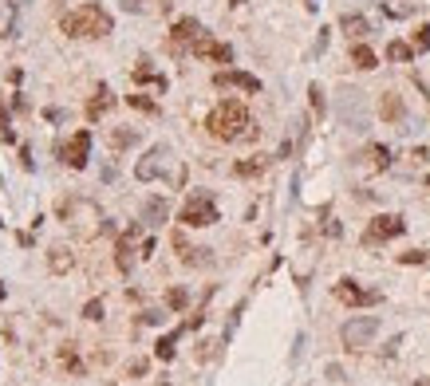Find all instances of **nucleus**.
<instances>
[{
	"mask_svg": "<svg viewBox=\"0 0 430 386\" xmlns=\"http://www.w3.org/2000/svg\"><path fill=\"white\" fill-rule=\"evenodd\" d=\"M206 131L213 134L217 142H237V138H253V119H249L245 103L225 99V103H217V107L209 110Z\"/></svg>",
	"mask_w": 430,
	"mask_h": 386,
	"instance_id": "f257e3e1",
	"label": "nucleus"
},
{
	"mask_svg": "<svg viewBox=\"0 0 430 386\" xmlns=\"http://www.w3.org/2000/svg\"><path fill=\"white\" fill-rule=\"evenodd\" d=\"M60 28L67 32V36H75V40H99V36H107V32L115 28V20H111L107 8H99V4H83V8H75V12L63 16Z\"/></svg>",
	"mask_w": 430,
	"mask_h": 386,
	"instance_id": "f03ea898",
	"label": "nucleus"
},
{
	"mask_svg": "<svg viewBox=\"0 0 430 386\" xmlns=\"http://www.w3.org/2000/svg\"><path fill=\"white\" fill-rule=\"evenodd\" d=\"M178 221H182L185 229H206V225H213V221H217L213 197H209V193H194V197L182 205V217Z\"/></svg>",
	"mask_w": 430,
	"mask_h": 386,
	"instance_id": "7ed1b4c3",
	"label": "nucleus"
},
{
	"mask_svg": "<svg viewBox=\"0 0 430 386\" xmlns=\"http://www.w3.org/2000/svg\"><path fill=\"white\" fill-rule=\"evenodd\" d=\"M375 335H379V319H375V315H359V319H347L344 324V347L347 351L367 347Z\"/></svg>",
	"mask_w": 430,
	"mask_h": 386,
	"instance_id": "20e7f679",
	"label": "nucleus"
},
{
	"mask_svg": "<svg viewBox=\"0 0 430 386\" xmlns=\"http://www.w3.org/2000/svg\"><path fill=\"white\" fill-rule=\"evenodd\" d=\"M336 300L347 303V308H375V303H383V292L359 288L356 280H340L336 284Z\"/></svg>",
	"mask_w": 430,
	"mask_h": 386,
	"instance_id": "39448f33",
	"label": "nucleus"
},
{
	"mask_svg": "<svg viewBox=\"0 0 430 386\" xmlns=\"http://www.w3.org/2000/svg\"><path fill=\"white\" fill-rule=\"evenodd\" d=\"M406 225L403 217H395V213H383V217H375L367 225V233H363V244H383V241H391V237H399Z\"/></svg>",
	"mask_w": 430,
	"mask_h": 386,
	"instance_id": "423d86ee",
	"label": "nucleus"
},
{
	"mask_svg": "<svg viewBox=\"0 0 430 386\" xmlns=\"http://www.w3.org/2000/svg\"><path fill=\"white\" fill-rule=\"evenodd\" d=\"M194 56H201V60H213V63H233V48H229V44H222V40H213V36H206V32H201V36L194 40Z\"/></svg>",
	"mask_w": 430,
	"mask_h": 386,
	"instance_id": "0eeeda50",
	"label": "nucleus"
},
{
	"mask_svg": "<svg viewBox=\"0 0 430 386\" xmlns=\"http://www.w3.org/2000/svg\"><path fill=\"white\" fill-rule=\"evenodd\" d=\"M197 36H201V24H197L194 16L178 20V24H174V32H170V51H174V56H182L185 48H194Z\"/></svg>",
	"mask_w": 430,
	"mask_h": 386,
	"instance_id": "6e6552de",
	"label": "nucleus"
},
{
	"mask_svg": "<svg viewBox=\"0 0 430 386\" xmlns=\"http://www.w3.org/2000/svg\"><path fill=\"white\" fill-rule=\"evenodd\" d=\"M87 150H91V131H79V134H72V142L63 146L60 154H63V162L72 169H83L87 166Z\"/></svg>",
	"mask_w": 430,
	"mask_h": 386,
	"instance_id": "1a4fd4ad",
	"label": "nucleus"
},
{
	"mask_svg": "<svg viewBox=\"0 0 430 386\" xmlns=\"http://www.w3.org/2000/svg\"><path fill=\"white\" fill-rule=\"evenodd\" d=\"M166 158H170V150H166V146H154V150H150V154L135 166V178L138 181H154L162 169H166Z\"/></svg>",
	"mask_w": 430,
	"mask_h": 386,
	"instance_id": "9d476101",
	"label": "nucleus"
},
{
	"mask_svg": "<svg viewBox=\"0 0 430 386\" xmlns=\"http://www.w3.org/2000/svg\"><path fill=\"white\" fill-rule=\"evenodd\" d=\"M213 87H237V91L257 95L261 79H257V75H249V72H217V75H213Z\"/></svg>",
	"mask_w": 430,
	"mask_h": 386,
	"instance_id": "9b49d317",
	"label": "nucleus"
},
{
	"mask_svg": "<svg viewBox=\"0 0 430 386\" xmlns=\"http://www.w3.org/2000/svg\"><path fill=\"white\" fill-rule=\"evenodd\" d=\"M135 237H138V225H131V229L119 237V244H115V265H119V272H131V265H135Z\"/></svg>",
	"mask_w": 430,
	"mask_h": 386,
	"instance_id": "f8f14e48",
	"label": "nucleus"
},
{
	"mask_svg": "<svg viewBox=\"0 0 430 386\" xmlns=\"http://www.w3.org/2000/svg\"><path fill=\"white\" fill-rule=\"evenodd\" d=\"M340 110H344V119L356 126V131H363L367 126V119H363V99H359V91H344L340 95Z\"/></svg>",
	"mask_w": 430,
	"mask_h": 386,
	"instance_id": "ddd939ff",
	"label": "nucleus"
},
{
	"mask_svg": "<svg viewBox=\"0 0 430 386\" xmlns=\"http://www.w3.org/2000/svg\"><path fill=\"white\" fill-rule=\"evenodd\" d=\"M16 12H20V0H4L0 4V36L4 40L16 36Z\"/></svg>",
	"mask_w": 430,
	"mask_h": 386,
	"instance_id": "4468645a",
	"label": "nucleus"
},
{
	"mask_svg": "<svg viewBox=\"0 0 430 386\" xmlns=\"http://www.w3.org/2000/svg\"><path fill=\"white\" fill-rule=\"evenodd\" d=\"M115 107V99H111V91H107V87H99V95L91 99V103H87V119L95 122L99 115H107V110Z\"/></svg>",
	"mask_w": 430,
	"mask_h": 386,
	"instance_id": "2eb2a0df",
	"label": "nucleus"
},
{
	"mask_svg": "<svg viewBox=\"0 0 430 386\" xmlns=\"http://www.w3.org/2000/svg\"><path fill=\"white\" fill-rule=\"evenodd\" d=\"M182 331H190V327L182 324L178 331H170V335H162L158 343H154V355H158L162 362H170V359H174V343H178V335H182Z\"/></svg>",
	"mask_w": 430,
	"mask_h": 386,
	"instance_id": "dca6fc26",
	"label": "nucleus"
},
{
	"mask_svg": "<svg viewBox=\"0 0 430 386\" xmlns=\"http://www.w3.org/2000/svg\"><path fill=\"white\" fill-rule=\"evenodd\" d=\"M265 166H269V158H245V162L233 166V174L237 178H253V174H265Z\"/></svg>",
	"mask_w": 430,
	"mask_h": 386,
	"instance_id": "f3484780",
	"label": "nucleus"
},
{
	"mask_svg": "<svg viewBox=\"0 0 430 386\" xmlns=\"http://www.w3.org/2000/svg\"><path fill=\"white\" fill-rule=\"evenodd\" d=\"M135 83H154V87H158V91H166V75L150 72V67H147V60H142V63H138V67H135Z\"/></svg>",
	"mask_w": 430,
	"mask_h": 386,
	"instance_id": "a211bd4d",
	"label": "nucleus"
},
{
	"mask_svg": "<svg viewBox=\"0 0 430 386\" xmlns=\"http://www.w3.org/2000/svg\"><path fill=\"white\" fill-rule=\"evenodd\" d=\"M352 63H356L359 72H371V67H375V51H371L367 44H356V48H352Z\"/></svg>",
	"mask_w": 430,
	"mask_h": 386,
	"instance_id": "6ab92c4d",
	"label": "nucleus"
},
{
	"mask_svg": "<svg viewBox=\"0 0 430 386\" xmlns=\"http://www.w3.org/2000/svg\"><path fill=\"white\" fill-rule=\"evenodd\" d=\"M142 217H147V225H162V221H166V201H162V197H150L147 209H142Z\"/></svg>",
	"mask_w": 430,
	"mask_h": 386,
	"instance_id": "aec40b11",
	"label": "nucleus"
},
{
	"mask_svg": "<svg viewBox=\"0 0 430 386\" xmlns=\"http://www.w3.org/2000/svg\"><path fill=\"white\" fill-rule=\"evenodd\" d=\"M383 119H391V122H399L403 119V103H399V95H391V91H387V95H383Z\"/></svg>",
	"mask_w": 430,
	"mask_h": 386,
	"instance_id": "412c9836",
	"label": "nucleus"
},
{
	"mask_svg": "<svg viewBox=\"0 0 430 386\" xmlns=\"http://www.w3.org/2000/svg\"><path fill=\"white\" fill-rule=\"evenodd\" d=\"M411 56H415V48H411V44H403V40H391V44H387V60L406 63Z\"/></svg>",
	"mask_w": 430,
	"mask_h": 386,
	"instance_id": "4be33fe9",
	"label": "nucleus"
},
{
	"mask_svg": "<svg viewBox=\"0 0 430 386\" xmlns=\"http://www.w3.org/2000/svg\"><path fill=\"white\" fill-rule=\"evenodd\" d=\"M344 32H347V36H356V40H363L371 28H367V20H363V16H344Z\"/></svg>",
	"mask_w": 430,
	"mask_h": 386,
	"instance_id": "5701e85b",
	"label": "nucleus"
},
{
	"mask_svg": "<svg viewBox=\"0 0 430 386\" xmlns=\"http://www.w3.org/2000/svg\"><path fill=\"white\" fill-rule=\"evenodd\" d=\"M367 158H371V169L391 166V150H387V146H367Z\"/></svg>",
	"mask_w": 430,
	"mask_h": 386,
	"instance_id": "b1692460",
	"label": "nucleus"
},
{
	"mask_svg": "<svg viewBox=\"0 0 430 386\" xmlns=\"http://www.w3.org/2000/svg\"><path fill=\"white\" fill-rule=\"evenodd\" d=\"M185 303H190V292H185V288H170V292H166V308H170V312H185Z\"/></svg>",
	"mask_w": 430,
	"mask_h": 386,
	"instance_id": "393cba45",
	"label": "nucleus"
},
{
	"mask_svg": "<svg viewBox=\"0 0 430 386\" xmlns=\"http://www.w3.org/2000/svg\"><path fill=\"white\" fill-rule=\"evenodd\" d=\"M135 142H138V131H126V126H123V131L111 134V146H115V150H126V146H135Z\"/></svg>",
	"mask_w": 430,
	"mask_h": 386,
	"instance_id": "a878e982",
	"label": "nucleus"
},
{
	"mask_svg": "<svg viewBox=\"0 0 430 386\" xmlns=\"http://www.w3.org/2000/svg\"><path fill=\"white\" fill-rule=\"evenodd\" d=\"M60 362H63V367H72V371H83V367H79V355H75L72 343H63V347H60Z\"/></svg>",
	"mask_w": 430,
	"mask_h": 386,
	"instance_id": "bb28decb",
	"label": "nucleus"
},
{
	"mask_svg": "<svg viewBox=\"0 0 430 386\" xmlns=\"http://www.w3.org/2000/svg\"><path fill=\"white\" fill-rule=\"evenodd\" d=\"M63 268H72V253H63V249H51V272H63Z\"/></svg>",
	"mask_w": 430,
	"mask_h": 386,
	"instance_id": "cd10ccee",
	"label": "nucleus"
},
{
	"mask_svg": "<svg viewBox=\"0 0 430 386\" xmlns=\"http://www.w3.org/2000/svg\"><path fill=\"white\" fill-rule=\"evenodd\" d=\"M427 48H430V24H422L415 32V51H427Z\"/></svg>",
	"mask_w": 430,
	"mask_h": 386,
	"instance_id": "c85d7f7f",
	"label": "nucleus"
},
{
	"mask_svg": "<svg viewBox=\"0 0 430 386\" xmlns=\"http://www.w3.org/2000/svg\"><path fill=\"white\" fill-rule=\"evenodd\" d=\"M308 95H312V110H316V115H324V91H320V83L308 87Z\"/></svg>",
	"mask_w": 430,
	"mask_h": 386,
	"instance_id": "c756f323",
	"label": "nucleus"
},
{
	"mask_svg": "<svg viewBox=\"0 0 430 386\" xmlns=\"http://www.w3.org/2000/svg\"><path fill=\"white\" fill-rule=\"evenodd\" d=\"M83 319H103V300H91L83 308Z\"/></svg>",
	"mask_w": 430,
	"mask_h": 386,
	"instance_id": "7c9ffc66",
	"label": "nucleus"
},
{
	"mask_svg": "<svg viewBox=\"0 0 430 386\" xmlns=\"http://www.w3.org/2000/svg\"><path fill=\"white\" fill-rule=\"evenodd\" d=\"M131 107H138V110H147V115H154V110H158V107H154V103H150V99H147V95H131Z\"/></svg>",
	"mask_w": 430,
	"mask_h": 386,
	"instance_id": "2f4dec72",
	"label": "nucleus"
},
{
	"mask_svg": "<svg viewBox=\"0 0 430 386\" xmlns=\"http://www.w3.org/2000/svg\"><path fill=\"white\" fill-rule=\"evenodd\" d=\"M403 265H427V253H403Z\"/></svg>",
	"mask_w": 430,
	"mask_h": 386,
	"instance_id": "473e14b6",
	"label": "nucleus"
},
{
	"mask_svg": "<svg viewBox=\"0 0 430 386\" xmlns=\"http://www.w3.org/2000/svg\"><path fill=\"white\" fill-rule=\"evenodd\" d=\"M162 319H166L162 312H142V324H162Z\"/></svg>",
	"mask_w": 430,
	"mask_h": 386,
	"instance_id": "72a5a7b5",
	"label": "nucleus"
},
{
	"mask_svg": "<svg viewBox=\"0 0 430 386\" xmlns=\"http://www.w3.org/2000/svg\"><path fill=\"white\" fill-rule=\"evenodd\" d=\"M131 374H135V378H138V374H147V362L135 359V362H131Z\"/></svg>",
	"mask_w": 430,
	"mask_h": 386,
	"instance_id": "f704fd0d",
	"label": "nucleus"
},
{
	"mask_svg": "<svg viewBox=\"0 0 430 386\" xmlns=\"http://www.w3.org/2000/svg\"><path fill=\"white\" fill-rule=\"evenodd\" d=\"M304 4H308V8H316V0H304Z\"/></svg>",
	"mask_w": 430,
	"mask_h": 386,
	"instance_id": "c9c22d12",
	"label": "nucleus"
},
{
	"mask_svg": "<svg viewBox=\"0 0 430 386\" xmlns=\"http://www.w3.org/2000/svg\"><path fill=\"white\" fill-rule=\"evenodd\" d=\"M0 300H4V284H0Z\"/></svg>",
	"mask_w": 430,
	"mask_h": 386,
	"instance_id": "e433bc0d",
	"label": "nucleus"
},
{
	"mask_svg": "<svg viewBox=\"0 0 430 386\" xmlns=\"http://www.w3.org/2000/svg\"><path fill=\"white\" fill-rule=\"evenodd\" d=\"M427 190H430V178H427Z\"/></svg>",
	"mask_w": 430,
	"mask_h": 386,
	"instance_id": "4c0bfd02",
	"label": "nucleus"
}]
</instances>
